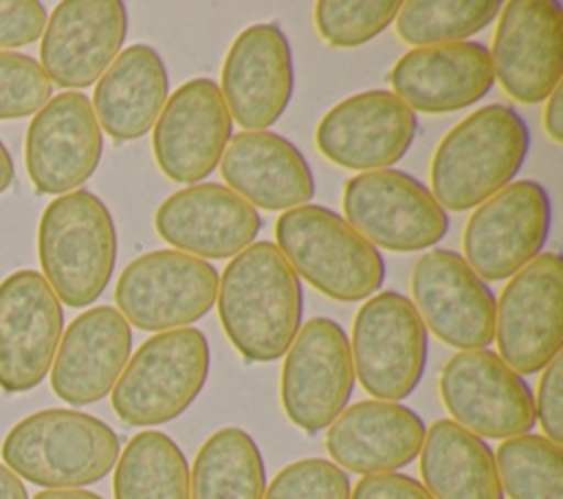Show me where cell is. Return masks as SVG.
Returning <instances> with one entry per match:
<instances>
[{"label": "cell", "mask_w": 563, "mask_h": 499, "mask_svg": "<svg viewBox=\"0 0 563 499\" xmlns=\"http://www.w3.org/2000/svg\"><path fill=\"white\" fill-rule=\"evenodd\" d=\"M422 418L400 402L361 400L328 426L325 448L339 468L380 475L411 464L422 446Z\"/></svg>", "instance_id": "cell-25"}, {"label": "cell", "mask_w": 563, "mask_h": 499, "mask_svg": "<svg viewBox=\"0 0 563 499\" xmlns=\"http://www.w3.org/2000/svg\"><path fill=\"white\" fill-rule=\"evenodd\" d=\"M51 88V79L33 57L0 51V121L37 112L48 101Z\"/></svg>", "instance_id": "cell-35"}, {"label": "cell", "mask_w": 563, "mask_h": 499, "mask_svg": "<svg viewBox=\"0 0 563 499\" xmlns=\"http://www.w3.org/2000/svg\"><path fill=\"white\" fill-rule=\"evenodd\" d=\"M114 499H189V464L161 431L136 433L114 464Z\"/></svg>", "instance_id": "cell-30"}, {"label": "cell", "mask_w": 563, "mask_h": 499, "mask_svg": "<svg viewBox=\"0 0 563 499\" xmlns=\"http://www.w3.org/2000/svg\"><path fill=\"white\" fill-rule=\"evenodd\" d=\"M416 132V112L391 90H365L332 106L321 117L314 141L334 165L376 171L398 163Z\"/></svg>", "instance_id": "cell-15"}, {"label": "cell", "mask_w": 563, "mask_h": 499, "mask_svg": "<svg viewBox=\"0 0 563 499\" xmlns=\"http://www.w3.org/2000/svg\"><path fill=\"white\" fill-rule=\"evenodd\" d=\"M0 499H29L24 484L4 464H0Z\"/></svg>", "instance_id": "cell-40"}, {"label": "cell", "mask_w": 563, "mask_h": 499, "mask_svg": "<svg viewBox=\"0 0 563 499\" xmlns=\"http://www.w3.org/2000/svg\"><path fill=\"white\" fill-rule=\"evenodd\" d=\"M561 4L512 0L499 11L493 75L521 103H539L561 84Z\"/></svg>", "instance_id": "cell-19"}, {"label": "cell", "mask_w": 563, "mask_h": 499, "mask_svg": "<svg viewBox=\"0 0 563 499\" xmlns=\"http://www.w3.org/2000/svg\"><path fill=\"white\" fill-rule=\"evenodd\" d=\"M64 328L62 303L37 270L0 284V387L29 391L48 374Z\"/></svg>", "instance_id": "cell-17"}, {"label": "cell", "mask_w": 563, "mask_h": 499, "mask_svg": "<svg viewBox=\"0 0 563 499\" xmlns=\"http://www.w3.org/2000/svg\"><path fill=\"white\" fill-rule=\"evenodd\" d=\"M33 499H103V497L81 488H66V490H42Z\"/></svg>", "instance_id": "cell-41"}, {"label": "cell", "mask_w": 563, "mask_h": 499, "mask_svg": "<svg viewBox=\"0 0 563 499\" xmlns=\"http://www.w3.org/2000/svg\"><path fill=\"white\" fill-rule=\"evenodd\" d=\"M154 226L180 253L227 259L253 244L262 218L229 187L200 182L165 198L156 209Z\"/></svg>", "instance_id": "cell-22"}, {"label": "cell", "mask_w": 563, "mask_h": 499, "mask_svg": "<svg viewBox=\"0 0 563 499\" xmlns=\"http://www.w3.org/2000/svg\"><path fill=\"white\" fill-rule=\"evenodd\" d=\"M352 365L363 389L376 400L398 402L424 376L429 339L411 299L396 290L369 297L352 325Z\"/></svg>", "instance_id": "cell-7"}, {"label": "cell", "mask_w": 563, "mask_h": 499, "mask_svg": "<svg viewBox=\"0 0 563 499\" xmlns=\"http://www.w3.org/2000/svg\"><path fill=\"white\" fill-rule=\"evenodd\" d=\"M46 26V11L35 0H0V48L35 42Z\"/></svg>", "instance_id": "cell-37"}, {"label": "cell", "mask_w": 563, "mask_h": 499, "mask_svg": "<svg viewBox=\"0 0 563 499\" xmlns=\"http://www.w3.org/2000/svg\"><path fill=\"white\" fill-rule=\"evenodd\" d=\"M266 466L260 446L240 426L211 433L189 468V499H262Z\"/></svg>", "instance_id": "cell-29"}, {"label": "cell", "mask_w": 563, "mask_h": 499, "mask_svg": "<svg viewBox=\"0 0 563 499\" xmlns=\"http://www.w3.org/2000/svg\"><path fill=\"white\" fill-rule=\"evenodd\" d=\"M125 35L128 13L123 2H59L44 26L40 66L51 84L62 88H86L114 62Z\"/></svg>", "instance_id": "cell-21"}, {"label": "cell", "mask_w": 563, "mask_h": 499, "mask_svg": "<svg viewBox=\"0 0 563 499\" xmlns=\"http://www.w3.org/2000/svg\"><path fill=\"white\" fill-rule=\"evenodd\" d=\"M218 270L176 248L150 251L119 275L114 299L128 323L167 332L202 319L218 295Z\"/></svg>", "instance_id": "cell-8"}, {"label": "cell", "mask_w": 563, "mask_h": 499, "mask_svg": "<svg viewBox=\"0 0 563 499\" xmlns=\"http://www.w3.org/2000/svg\"><path fill=\"white\" fill-rule=\"evenodd\" d=\"M400 4L398 0H321L314 4V24L330 46L354 48L383 33L396 20Z\"/></svg>", "instance_id": "cell-33"}, {"label": "cell", "mask_w": 563, "mask_h": 499, "mask_svg": "<svg viewBox=\"0 0 563 499\" xmlns=\"http://www.w3.org/2000/svg\"><path fill=\"white\" fill-rule=\"evenodd\" d=\"M550 224L548 191L534 180L510 182L473 209L462 233L464 259L479 279H508L541 253Z\"/></svg>", "instance_id": "cell-11"}, {"label": "cell", "mask_w": 563, "mask_h": 499, "mask_svg": "<svg viewBox=\"0 0 563 499\" xmlns=\"http://www.w3.org/2000/svg\"><path fill=\"white\" fill-rule=\"evenodd\" d=\"M216 301L227 339L253 363L282 358L301 328L299 277L266 240L231 257L218 281Z\"/></svg>", "instance_id": "cell-1"}, {"label": "cell", "mask_w": 563, "mask_h": 499, "mask_svg": "<svg viewBox=\"0 0 563 499\" xmlns=\"http://www.w3.org/2000/svg\"><path fill=\"white\" fill-rule=\"evenodd\" d=\"M11 180H13V160L0 141V193L9 189Z\"/></svg>", "instance_id": "cell-42"}, {"label": "cell", "mask_w": 563, "mask_h": 499, "mask_svg": "<svg viewBox=\"0 0 563 499\" xmlns=\"http://www.w3.org/2000/svg\"><path fill=\"white\" fill-rule=\"evenodd\" d=\"M530 149L521 114L490 103L453 125L431 158V193L442 209H475L510 185Z\"/></svg>", "instance_id": "cell-2"}, {"label": "cell", "mask_w": 563, "mask_h": 499, "mask_svg": "<svg viewBox=\"0 0 563 499\" xmlns=\"http://www.w3.org/2000/svg\"><path fill=\"white\" fill-rule=\"evenodd\" d=\"M499 11V0H411L398 9L396 33L416 48L462 42L484 31Z\"/></svg>", "instance_id": "cell-31"}, {"label": "cell", "mask_w": 563, "mask_h": 499, "mask_svg": "<svg viewBox=\"0 0 563 499\" xmlns=\"http://www.w3.org/2000/svg\"><path fill=\"white\" fill-rule=\"evenodd\" d=\"M275 237L295 275L330 299H367L385 279L380 251L328 207L303 204L284 211Z\"/></svg>", "instance_id": "cell-5"}, {"label": "cell", "mask_w": 563, "mask_h": 499, "mask_svg": "<svg viewBox=\"0 0 563 499\" xmlns=\"http://www.w3.org/2000/svg\"><path fill=\"white\" fill-rule=\"evenodd\" d=\"M169 92L163 57L150 44L123 48L97 79L92 110L99 127L117 141L147 134Z\"/></svg>", "instance_id": "cell-27"}, {"label": "cell", "mask_w": 563, "mask_h": 499, "mask_svg": "<svg viewBox=\"0 0 563 499\" xmlns=\"http://www.w3.org/2000/svg\"><path fill=\"white\" fill-rule=\"evenodd\" d=\"M354 365L345 330L317 317L303 323L290 343L279 380L286 418L306 433L328 429L347 407Z\"/></svg>", "instance_id": "cell-12"}, {"label": "cell", "mask_w": 563, "mask_h": 499, "mask_svg": "<svg viewBox=\"0 0 563 499\" xmlns=\"http://www.w3.org/2000/svg\"><path fill=\"white\" fill-rule=\"evenodd\" d=\"M411 295L424 328L457 350H484L495 339V297L466 259L427 251L411 268Z\"/></svg>", "instance_id": "cell-14"}, {"label": "cell", "mask_w": 563, "mask_h": 499, "mask_svg": "<svg viewBox=\"0 0 563 499\" xmlns=\"http://www.w3.org/2000/svg\"><path fill=\"white\" fill-rule=\"evenodd\" d=\"M534 418L545 437L561 446L563 442V354H556L541 374L534 398Z\"/></svg>", "instance_id": "cell-36"}, {"label": "cell", "mask_w": 563, "mask_h": 499, "mask_svg": "<svg viewBox=\"0 0 563 499\" xmlns=\"http://www.w3.org/2000/svg\"><path fill=\"white\" fill-rule=\"evenodd\" d=\"M345 222L369 244L413 253L438 244L449 231V215L433 193L398 169L363 171L345 182Z\"/></svg>", "instance_id": "cell-9"}, {"label": "cell", "mask_w": 563, "mask_h": 499, "mask_svg": "<svg viewBox=\"0 0 563 499\" xmlns=\"http://www.w3.org/2000/svg\"><path fill=\"white\" fill-rule=\"evenodd\" d=\"M352 486L343 468L330 459L306 457L284 466L262 499H350Z\"/></svg>", "instance_id": "cell-34"}, {"label": "cell", "mask_w": 563, "mask_h": 499, "mask_svg": "<svg viewBox=\"0 0 563 499\" xmlns=\"http://www.w3.org/2000/svg\"><path fill=\"white\" fill-rule=\"evenodd\" d=\"M121 453L103 420L73 409H44L20 420L2 442L7 468L31 484L66 490L103 479Z\"/></svg>", "instance_id": "cell-3"}, {"label": "cell", "mask_w": 563, "mask_h": 499, "mask_svg": "<svg viewBox=\"0 0 563 499\" xmlns=\"http://www.w3.org/2000/svg\"><path fill=\"white\" fill-rule=\"evenodd\" d=\"M350 499H433L424 486L402 473L363 475L350 492Z\"/></svg>", "instance_id": "cell-38"}, {"label": "cell", "mask_w": 563, "mask_h": 499, "mask_svg": "<svg viewBox=\"0 0 563 499\" xmlns=\"http://www.w3.org/2000/svg\"><path fill=\"white\" fill-rule=\"evenodd\" d=\"M209 369V341L198 328L158 332L123 367L112 387V409L132 426L172 422L200 396Z\"/></svg>", "instance_id": "cell-6"}, {"label": "cell", "mask_w": 563, "mask_h": 499, "mask_svg": "<svg viewBox=\"0 0 563 499\" xmlns=\"http://www.w3.org/2000/svg\"><path fill=\"white\" fill-rule=\"evenodd\" d=\"M295 88L292 53L275 22L246 26L222 64V99L244 130H266L288 108Z\"/></svg>", "instance_id": "cell-20"}, {"label": "cell", "mask_w": 563, "mask_h": 499, "mask_svg": "<svg viewBox=\"0 0 563 499\" xmlns=\"http://www.w3.org/2000/svg\"><path fill=\"white\" fill-rule=\"evenodd\" d=\"M132 352V330L112 306H97L66 328L51 365V387L68 404H90L112 391Z\"/></svg>", "instance_id": "cell-24"}, {"label": "cell", "mask_w": 563, "mask_h": 499, "mask_svg": "<svg viewBox=\"0 0 563 499\" xmlns=\"http://www.w3.org/2000/svg\"><path fill=\"white\" fill-rule=\"evenodd\" d=\"M495 466L510 499H563V453L545 435L506 437L497 446Z\"/></svg>", "instance_id": "cell-32"}, {"label": "cell", "mask_w": 563, "mask_h": 499, "mask_svg": "<svg viewBox=\"0 0 563 499\" xmlns=\"http://www.w3.org/2000/svg\"><path fill=\"white\" fill-rule=\"evenodd\" d=\"M394 95L411 110L440 114L479 101L495 84L490 53L479 42H451L407 51L391 68Z\"/></svg>", "instance_id": "cell-23"}, {"label": "cell", "mask_w": 563, "mask_h": 499, "mask_svg": "<svg viewBox=\"0 0 563 499\" xmlns=\"http://www.w3.org/2000/svg\"><path fill=\"white\" fill-rule=\"evenodd\" d=\"M37 255L57 299L70 308L90 306L117 262V229L103 200L86 189L55 198L40 218Z\"/></svg>", "instance_id": "cell-4"}, {"label": "cell", "mask_w": 563, "mask_h": 499, "mask_svg": "<svg viewBox=\"0 0 563 499\" xmlns=\"http://www.w3.org/2000/svg\"><path fill=\"white\" fill-rule=\"evenodd\" d=\"M231 125L229 108L213 79L185 81L167 97L154 123L152 149L161 171L174 182L196 185L220 163Z\"/></svg>", "instance_id": "cell-16"}, {"label": "cell", "mask_w": 563, "mask_h": 499, "mask_svg": "<svg viewBox=\"0 0 563 499\" xmlns=\"http://www.w3.org/2000/svg\"><path fill=\"white\" fill-rule=\"evenodd\" d=\"M543 127L554 143L563 141V88H561V84H556V88L548 95V103L543 110Z\"/></svg>", "instance_id": "cell-39"}, {"label": "cell", "mask_w": 563, "mask_h": 499, "mask_svg": "<svg viewBox=\"0 0 563 499\" xmlns=\"http://www.w3.org/2000/svg\"><path fill=\"white\" fill-rule=\"evenodd\" d=\"M220 171L229 189L251 207L288 211L303 207L314 196L308 160L275 132L244 130L235 134L220 158Z\"/></svg>", "instance_id": "cell-26"}, {"label": "cell", "mask_w": 563, "mask_h": 499, "mask_svg": "<svg viewBox=\"0 0 563 499\" xmlns=\"http://www.w3.org/2000/svg\"><path fill=\"white\" fill-rule=\"evenodd\" d=\"M103 152V134L84 92H59L33 117L24 138V163L40 193H66L86 182Z\"/></svg>", "instance_id": "cell-18"}, {"label": "cell", "mask_w": 563, "mask_h": 499, "mask_svg": "<svg viewBox=\"0 0 563 499\" xmlns=\"http://www.w3.org/2000/svg\"><path fill=\"white\" fill-rule=\"evenodd\" d=\"M438 387L453 422L477 437L523 435L537 422L534 398L523 376L486 347L453 354L440 372Z\"/></svg>", "instance_id": "cell-13"}, {"label": "cell", "mask_w": 563, "mask_h": 499, "mask_svg": "<svg viewBox=\"0 0 563 499\" xmlns=\"http://www.w3.org/2000/svg\"><path fill=\"white\" fill-rule=\"evenodd\" d=\"M422 486L433 499H504L490 446L453 420H435L420 446Z\"/></svg>", "instance_id": "cell-28"}, {"label": "cell", "mask_w": 563, "mask_h": 499, "mask_svg": "<svg viewBox=\"0 0 563 499\" xmlns=\"http://www.w3.org/2000/svg\"><path fill=\"white\" fill-rule=\"evenodd\" d=\"M499 358L519 376L541 372L563 343V266L559 253H539L510 277L495 303Z\"/></svg>", "instance_id": "cell-10"}]
</instances>
